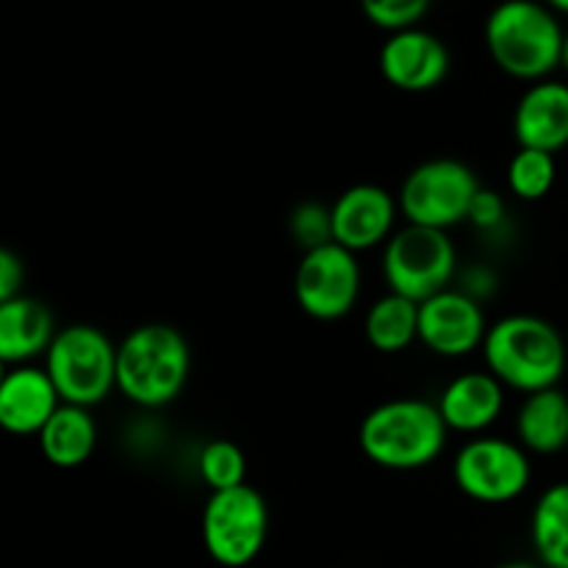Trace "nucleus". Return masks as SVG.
Listing matches in <instances>:
<instances>
[{
    "instance_id": "nucleus-3",
    "label": "nucleus",
    "mask_w": 568,
    "mask_h": 568,
    "mask_svg": "<svg viewBox=\"0 0 568 568\" xmlns=\"http://www.w3.org/2000/svg\"><path fill=\"white\" fill-rule=\"evenodd\" d=\"M564 26L538 0H503L486 20V48L494 64L516 81H547L564 67Z\"/></svg>"
},
{
    "instance_id": "nucleus-4",
    "label": "nucleus",
    "mask_w": 568,
    "mask_h": 568,
    "mask_svg": "<svg viewBox=\"0 0 568 568\" xmlns=\"http://www.w3.org/2000/svg\"><path fill=\"white\" fill-rule=\"evenodd\" d=\"M449 438L436 403L399 397L381 403L358 427L361 453L388 471H416L436 464Z\"/></svg>"
},
{
    "instance_id": "nucleus-27",
    "label": "nucleus",
    "mask_w": 568,
    "mask_h": 568,
    "mask_svg": "<svg viewBox=\"0 0 568 568\" xmlns=\"http://www.w3.org/2000/svg\"><path fill=\"white\" fill-rule=\"evenodd\" d=\"M22 281H26L22 261L11 250H0V303L20 297Z\"/></svg>"
},
{
    "instance_id": "nucleus-22",
    "label": "nucleus",
    "mask_w": 568,
    "mask_h": 568,
    "mask_svg": "<svg viewBox=\"0 0 568 568\" xmlns=\"http://www.w3.org/2000/svg\"><path fill=\"white\" fill-rule=\"evenodd\" d=\"M558 178V161L552 153L519 148L508 164V189L525 203L547 197Z\"/></svg>"
},
{
    "instance_id": "nucleus-11",
    "label": "nucleus",
    "mask_w": 568,
    "mask_h": 568,
    "mask_svg": "<svg viewBox=\"0 0 568 568\" xmlns=\"http://www.w3.org/2000/svg\"><path fill=\"white\" fill-rule=\"evenodd\" d=\"M488 327L480 300L464 288H447L419 303V342L438 358H466L483 349Z\"/></svg>"
},
{
    "instance_id": "nucleus-28",
    "label": "nucleus",
    "mask_w": 568,
    "mask_h": 568,
    "mask_svg": "<svg viewBox=\"0 0 568 568\" xmlns=\"http://www.w3.org/2000/svg\"><path fill=\"white\" fill-rule=\"evenodd\" d=\"M494 568H547V566L527 564V560H510V564H499V566H494Z\"/></svg>"
},
{
    "instance_id": "nucleus-10",
    "label": "nucleus",
    "mask_w": 568,
    "mask_h": 568,
    "mask_svg": "<svg viewBox=\"0 0 568 568\" xmlns=\"http://www.w3.org/2000/svg\"><path fill=\"white\" fill-rule=\"evenodd\" d=\"M294 297L311 320H344L361 297L358 255L336 242L303 253L294 272Z\"/></svg>"
},
{
    "instance_id": "nucleus-14",
    "label": "nucleus",
    "mask_w": 568,
    "mask_h": 568,
    "mask_svg": "<svg viewBox=\"0 0 568 568\" xmlns=\"http://www.w3.org/2000/svg\"><path fill=\"white\" fill-rule=\"evenodd\" d=\"M61 408L59 388L44 366H9L0 381V425L11 436H39Z\"/></svg>"
},
{
    "instance_id": "nucleus-5",
    "label": "nucleus",
    "mask_w": 568,
    "mask_h": 568,
    "mask_svg": "<svg viewBox=\"0 0 568 568\" xmlns=\"http://www.w3.org/2000/svg\"><path fill=\"white\" fill-rule=\"evenodd\" d=\"M44 372L61 403L94 408L116 392V344L94 325H67L44 355Z\"/></svg>"
},
{
    "instance_id": "nucleus-12",
    "label": "nucleus",
    "mask_w": 568,
    "mask_h": 568,
    "mask_svg": "<svg viewBox=\"0 0 568 568\" xmlns=\"http://www.w3.org/2000/svg\"><path fill=\"white\" fill-rule=\"evenodd\" d=\"M397 197L375 183H355L344 189L331 205L333 216V242L342 244L349 253H366V250L386 247L388 239L397 233Z\"/></svg>"
},
{
    "instance_id": "nucleus-30",
    "label": "nucleus",
    "mask_w": 568,
    "mask_h": 568,
    "mask_svg": "<svg viewBox=\"0 0 568 568\" xmlns=\"http://www.w3.org/2000/svg\"><path fill=\"white\" fill-rule=\"evenodd\" d=\"M564 67L568 70V28H566V37H564Z\"/></svg>"
},
{
    "instance_id": "nucleus-24",
    "label": "nucleus",
    "mask_w": 568,
    "mask_h": 568,
    "mask_svg": "<svg viewBox=\"0 0 568 568\" xmlns=\"http://www.w3.org/2000/svg\"><path fill=\"white\" fill-rule=\"evenodd\" d=\"M288 233L303 247V253L325 247L333 242V216L331 209L322 203H300L288 216Z\"/></svg>"
},
{
    "instance_id": "nucleus-23",
    "label": "nucleus",
    "mask_w": 568,
    "mask_h": 568,
    "mask_svg": "<svg viewBox=\"0 0 568 568\" xmlns=\"http://www.w3.org/2000/svg\"><path fill=\"white\" fill-rule=\"evenodd\" d=\"M197 471L205 486L211 488V494L231 491V488L244 486V480H247V458H244L239 444L216 438V442H209L200 449Z\"/></svg>"
},
{
    "instance_id": "nucleus-8",
    "label": "nucleus",
    "mask_w": 568,
    "mask_h": 568,
    "mask_svg": "<svg viewBox=\"0 0 568 568\" xmlns=\"http://www.w3.org/2000/svg\"><path fill=\"white\" fill-rule=\"evenodd\" d=\"M480 192L471 166L458 159H430L414 166L399 186V214L405 225L449 231L466 222L471 200Z\"/></svg>"
},
{
    "instance_id": "nucleus-2",
    "label": "nucleus",
    "mask_w": 568,
    "mask_h": 568,
    "mask_svg": "<svg viewBox=\"0 0 568 568\" xmlns=\"http://www.w3.org/2000/svg\"><path fill=\"white\" fill-rule=\"evenodd\" d=\"M192 353L178 327L139 325L116 344V392L144 410L175 403L186 388Z\"/></svg>"
},
{
    "instance_id": "nucleus-21",
    "label": "nucleus",
    "mask_w": 568,
    "mask_h": 568,
    "mask_svg": "<svg viewBox=\"0 0 568 568\" xmlns=\"http://www.w3.org/2000/svg\"><path fill=\"white\" fill-rule=\"evenodd\" d=\"M530 541L538 564L568 568V480L555 483L538 497L530 516Z\"/></svg>"
},
{
    "instance_id": "nucleus-13",
    "label": "nucleus",
    "mask_w": 568,
    "mask_h": 568,
    "mask_svg": "<svg viewBox=\"0 0 568 568\" xmlns=\"http://www.w3.org/2000/svg\"><path fill=\"white\" fill-rule=\"evenodd\" d=\"M383 78L399 92H430L442 87L449 72L447 44L430 31L408 28V31L388 33L377 55Z\"/></svg>"
},
{
    "instance_id": "nucleus-26",
    "label": "nucleus",
    "mask_w": 568,
    "mask_h": 568,
    "mask_svg": "<svg viewBox=\"0 0 568 568\" xmlns=\"http://www.w3.org/2000/svg\"><path fill=\"white\" fill-rule=\"evenodd\" d=\"M466 222L483 233L497 231V227L505 225V200L499 197L497 192H491V189L480 186V192H477L475 200H471V209H469V216H466Z\"/></svg>"
},
{
    "instance_id": "nucleus-20",
    "label": "nucleus",
    "mask_w": 568,
    "mask_h": 568,
    "mask_svg": "<svg viewBox=\"0 0 568 568\" xmlns=\"http://www.w3.org/2000/svg\"><path fill=\"white\" fill-rule=\"evenodd\" d=\"M364 336L377 353H403L419 342V303L394 292L383 294L366 311Z\"/></svg>"
},
{
    "instance_id": "nucleus-1",
    "label": "nucleus",
    "mask_w": 568,
    "mask_h": 568,
    "mask_svg": "<svg viewBox=\"0 0 568 568\" xmlns=\"http://www.w3.org/2000/svg\"><path fill=\"white\" fill-rule=\"evenodd\" d=\"M488 372L519 394L558 388L568 369V349L552 322L532 314H510L494 322L483 342Z\"/></svg>"
},
{
    "instance_id": "nucleus-7",
    "label": "nucleus",
    "mask_w": 568,
    "mask_h": 568,
    "mask_svg": "<svg viewBox=\"0 0 568 568\" xmlns=\"http://www.w3.org/2000/svg\"><path fill=\"white\" fill-rule=\"evenodd\" d=\"M458 272V253L447 231L405 225L383 247V277L388 292L414 303L447 292Z\"/></svg>"
},
{
    "instance_id": "nucleus-17",
    "label": "nucleus",
    "mask_w": 568,
    "mask_h": 568,
    "mask_svg": "<svg viewBox=\"0 0 568 568\" xmlns=\"http://www.w3.org/2000/svg\"><path fill=\"white\" fill-rule=\"evenodd\" d=\"M55 333L53 314L39 300L20 294L0 303V361L6 366H26L48 355Z\"/></svg>"
},
{
    "instance_id": "nucleus-29",
    "label": "nucleus",
    "mask_w": 568,
    "mask_h": 568,
    "mask_svg": "<svg viewBox=\"0 0 568 568\" xmlns=\"http://www.w3.org/2000/svg\"><path fill=\"white\" fill-rule=\"evenodd\" d=\"M552 11H560V14H568V0H544Z\"/></svg>"
},
{
    "instance_id": "nucleus-9",
    "label": "nucleus",
    "mask_w": 568,
    "mask_h": 568,
    "mask_svg": "<svg viewBox=\"0 0 568 568\" xmlns=\"http://www.w3.org/2000/svg\"><path fill=\"white\" fill-rule=\"evenodd\" d=\"M453 480L464 497L483 505H505L530 488V453L499 436H475L453 460Z\"/></svg>"
},
{
    "instance_id": "nucleus-18",
    "label": "nucleus",
    "mask_w": 568,
    "mask_h": 568,
    "mask_svg": "<svg viewBox=\"0 0 568 568\" xmlns=\"http://www.w3.org/2000/svg\"><path fill=\"white\" fill-rule=\"evenodd\" d=\"M516 438L532 455H555L568 447V394L560 388L527 394L516 414Z\"/></svg>"
},
{
    "instance_id": "nucleus-16",
    "label": "nucleus",
    "mask_w": 568,
    "mask_h": 568,
    "mask_svg": "<svg viewBox=\"0 0 568 568\" xmlns=\"http://www.w3.org/2000/svg\"><path fill=\"white\" fill-rule=\"evenodd\" d=\"M514 136L519 148L552 155L568 148V83L552 78L530 83L516 103Z\"/></svg>"
},
{
    "instance_id": "nucleus-25",
    "label": "nucleus",
    "mask_w": 568,
    "mask_h": 568,
    "mask_svg": "<svg viewBox=\"0 0 568 568\" xmlns=\"http://www.w3.org/2000/svg\"><path fill=\"white\" fill-rule=\"evenodd\" d=\"M366 20L388 33L408 31L427 14L430 0H361Z\"/></svg>"
},
{
    "instance_id": "nucleus-19",
    "label": "nucleus",
    "mask_w": 568,
    "mask_h": 568,
    "mask_svg": "<svg viewBox=\"0 0 568 568\" xmlns=\"http://www.w3.org/2000/svg\"><path fill=\"white\" fill-rule=\"evenodd\" d=\"M37 442L44 460L55 469H78L92 458L98 447V425H94L92 408L61 403Z\"/></svg>"
},
{
    "instance_id": "nucleus-15",
    "label": "nucleus",
    "mask_w": 568,
    "mask_h": 568,
    "mask_svg": "<svg viewBox=\"0 0 568 568\" xmlns=\"http://www.w3.org/2000/svg\"><path fill=\"white\" fill-rule=\"evenodd\" d=\"M444 425L464 436H483L505 410V386L491 372H464L442 388L436 399Z\"/></svg>"
},
{
    "instance_id": "nucleus-6",
    "label": "nucleus",
    "mask_w": 568,
    "mask_h": 568,
    "mask_svg": "<svg viewBox=\"0 0 568 568\" xmlns=\"http://www.w3.org/2000/svg\"><path fill=\"white\" fill-rule=\"evenodd\" d=\"M200 538L209 558L222 568L253 564L270 538V508L253 486L214 491L203 508Z\"/></svg>"
}]
</instances>
